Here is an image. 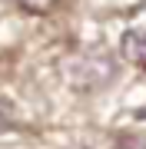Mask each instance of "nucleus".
Segmentation results:
<instances>
[{"label": "nucleus", "mask_w": 146, "mask_h": 149, "mask_svg": "<svg viewBox=\"0 0 146 149\" xmlns=\"http://www.w3.org/2000/svg\"><path fill=\"white\" fill-rule=\"evenodd\" d=\"M119 53L133 70H140L146 76V30H126L119 40Z\"/></svg>", "instance_id": "nucleus-1"}, {"label": "nucleus", "mask_w": 146, "mask_h": 149, "mask_svg": "<svg viewBox=\"0 0 146 149\" xmlns=\"http://www.w3.org/2000/svg\"><path fill=\"white\" fill-rule=\"evenodd\" d=\"M17 7H23L27 13H50L57 7V0H17Z\"/></svg>", "instance_id": "nucleus-2"}, {"label": "nucleus", "mask_w": 146, "mask_h": 149, "mask_svg": "<svg viewBox=\"0 0 146 149\" xmlns=\"http://www.w3.org/2000/svg\"><path fill=\"white\" fill-rule=\"evenodd\" d=\"M116 149H146V139H123Z\"/></svg>", "instance_id": "nucleus-3"}]
</instances>
